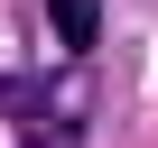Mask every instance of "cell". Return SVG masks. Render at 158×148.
I'll list each match as a JSON object with an SVG mask.
<instances>
[{"mask_svg": "<svg viewBox=\"0 0 158 148\" xmlns=\"http://www.w3.org/2000/svg\"><path fill=\"white\" fill-rule=\"evenodd\" d=\"M47 28H56L65 56H93V37H102V0H47Z\"/></svg>", "mask_w": 158, "mask_h": 148, "instance_id": "1", "label": "cell"}, {"mask_svg": "<svg viewBox=\"0 0 158 148\" xmlns=\"http://www.w3.org/2000/svg\"><path fill=\"white\" fill-rule=\"evenodd\" d=\"M47 102H56V93H47V84H19V74H0V111H28V120H37V111H47Z\"/></svg>", "mask_w": 158, "mask_h": 148, "instance_id": "2", "label": "cell"}]
</instances>
